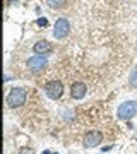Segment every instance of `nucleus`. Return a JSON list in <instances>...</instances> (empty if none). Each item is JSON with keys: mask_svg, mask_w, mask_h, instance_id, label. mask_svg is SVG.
I'll return each mask as SVG.
<instances>
[{"mask_svg": "<svg viewBox=\"0 0 137 154\" xmlns=\"http://www.w3.org/2000/svg\"><path fill=\"white\" fill-rule=\"evenodd\" d=\"M27 99V91L24 88H12L7 94V105L11 108H19L26 103Z\"/></svg>", "mask_w": 137, "mask_h": 154, "instance_id": "f257e3e1", "label": "nucleus"}, {"mask_svg": "<svg viewBox=\"0 0 137 154\" xmlns=\"http://www.w3.org/2000/svg\"><path fill=\"white\" fill-rule=\"evenodd\" d=\"M117 113H118V118H122V120H130V118H134L137 115V101H134V99L123 101L118 106Z\"/></svg>", "mask_w": 137, "mask_h": 154, "instance_id": "f03ea898", "label": "nucleus"}, {"mask_svg": "<svg viewBox=\"0 0 137 154\" xmlns=\"http://www.w3.org/2000/svg\"><path fill=\"white\" fill-rule=\"evenodd\" d=\"M70 31V22L67 17H58L55 21V26H53V36L55 39H64L69 34Z\"/></svg>", "mask_w": 137, "mask_h": 154, "instance_id": "7ed1b4c3", "label": "nucleus"}, {"mask_svg": "<svg viewBox=\"0 0 137 154\" xmlns=\"http://www.w3.org/2000/svg\"><path fill=\"white\" fill-rule=\"evenodd\" d=\"M45 93L50 99H60L64 94V84L60 81H51L45 86Z\"/></svg>", "mask_w": 137, "mask_h": 154, "instance_id": "20e7f679", "label": "nucleus"}, {"mask_svg": "<svg viewBox=\"0 0 137 154\" xmlns=\"http://www.w3.org/2000/svg\"><path fill=\"white\" fill-rule=\"evenodd\" d=\"M101 140H103V135H101V132H98V130H89V132L84 134V137H82V144H84V147H88V149L99 146Z\"/></svg>", "mask_w": 137, "mask_h": 154, "instance_id": "39448f33", "label": "nucleus"}, {"mask_svg": "<svg viewBox=\"0 0 137 154\" xmlns=\"http://www.w3.org/2000/svg\"><path fill=\"white\" fill-rule=\"evenodd\" d=\"M46 65H48V58L43 55H34L27 60V69L31 72H41Z\"/></svg>", "mask_w": 137, "mask_h": 154, "instance_id": "423d86ee", "label": "nucleus"}, {"mask_svg": "<svg viewBox=\"0 0 137 154\" xmlns=\"http://www.w3.org/2000/svg\"><path fill=\"white\" fill-rule=\"evenodd\" d=\"M33 50H34V53H36V55L46 57V55H50V53L53 51V46H51V43H50V41L41 39V41H36V43H34Z\"/></svg>", "mask_w": 137, "mask_h": 154, "instance_id": "0eeeda50", "label": "nucleus"}, {"mask_svg": "<svg viewBox=\"0 0 137 154\" xmlns=\"http://www.w3.org/2000/svg\"><path fill=\"white\" fill-rule=\"evenodd\" d=\"M86 91H88V88H86V84L84 82H74L70 88V96L72 99H82L84 96H86Z\"/></svg>", "mask_w": 137, "mask_h": 154, "instance_id": "6e6552de", "label": "nucleus"}, {"mask_svg": "<svg viewBox=\"0 0 137 154\" xmlns=\"http://www.w3.org/2000/svg\"><path fill=\"white\" fill-rule=\"evenodd\" d=\"M45 2L51 9H64L67 5V0H45Z\"/></svg>", "mask_w": 137, "mask_h": 154, "instance_id": "1a4fd4ad", "label": "nucleus"}, {"mask_svg": "<svg viewBox=\"0 0 137 154\" xmlns=\"http://www.w3.org/2000/svg\"><path fill=\"white\" fill-rule=\"evenodd\" d=\"M129 82H130L132 88H137V69H134V72L130 74V77H129Z\"/></svg>", "mask_w": 137, "mask_h": 154, "instance_id": "9d476101", "label": "nucleus"}, {"mask_svg": "<svg viewBox=\"0 0 137 154\" xmlns=\"http://www.w3.org/2000/svg\"><path fill=\"white\" fill-rule=\"evenodd\" d=\"M36 24H38V26H41V28H45V26H48V21H46L45 17H41V19H38V21H36Z\"/></svg>", "mask_w": 137, "mask_h": 154, "instance_id": "9b49d317", "label": "nucleus"}, {"mask_svg": "<svg viewBox=\"0 0 137 154\" xmlns=\"http://www.w3.org/2000/svg\"><path fill=\"white\" fill-rule=\"evenodd\" d=\"M21 154H34L31 149H24V151H21Z\"/></svg>", "mask_w": 137, "mask_h": 154, "instance_id": "f8f14e48", "label": "nucleus"}, {"mask_svg": "<svg viewBox=\"0 0 137 154\" xmlns=\"http://www.w3.org/2000/svg\"><path fill=\"white\" fill-rule=\"evenodd\" d=\"M43 154H51V152H50V151H43Z\"/></svg>", "mask_w": 137, "mask_h": 154, "instance_id": "ddd939ff", "label": "nucleus"}, {"mask_svg": "<svg viewBox=\"0 0 137 154\" xmlns=\"http://www.w3.org/2000/svg\"><path fill=\"white\" fill-rule=\"evenodd\" d=\"M55 154H58V152H55Z\"/></svg>", "mask_w": 137, "mask_h": 154, "instance_id": "4468645a", "label": "nucleus"}]
</instances>
